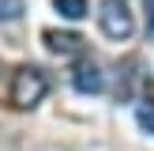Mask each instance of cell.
Here are the masks:
<instances>
[{"label":"cell","instance_id":"obj_8","mask_svg":"<svg viewBox=\"0 0 154 151\" xmlns=\"http://www.w3.org/2000/svg\"><path fill=\"white\" fill-rule=\"evenodd\" d=\"M143 11H147V34L154 38V0H143Z\"/></svg>","mask_w":154,"mask_h":151},{"label":"cell","instance_id":"obj_5","mask_svg":"<svg viewBox=\"0 0 154 151\" xmlns=\"http://www.w3.org/2000/svg\"><path fill=\"white\" fill-rule=\"evenodd\" d=\"M53 8H57L64 19H83V15L90 11V4H87V0H53Z\"/></svg>","mask_w":154,"mask_h":151},{"label":"cell","instance_id":"obj_2","mask_svg":"<svg viewBox=\"0 0 154 151\" xmlns=\"http://www.w3.org/2000/svg\"><path fill=\"white\" fill-rule=\"evenodd\" d=\"M98 23H102V34L113 38V42H124V38L132 34V27H135L124 0H102V8H98Z\"/></svg>","mask_w":154,"mask_h":151},{"label":"cell","instance_id":"obj_6","mask_svg":"<svg viewBox=\"0 0 154 151\" xmlns=\"http://www.w3.org/2000/svg\"><path fill=\"white\" fill-rule=\"evenodd\" d=\"M26 11V0H0V23H15Z\"/></svg>","mask_w":154,"mask_h":151},{"label":"cell","instance_id":"obj_7","mask_svg":"<svg viewBox=\"0 0 154 151\" xmlns=\"http://www.w3.org/2000/svg\"><path fill=\"white\" fill-rule=\"evenodd\" d=\"M135 121L143 132H154V102H139L135 106Z\"/></svg>","mask_w":154,"mask_h":151},{"label":"cell","instance_id":"obj_3","mask_svg":"<svg viewBox=\"0 0 154 151\" xmlns=\"http://www.w3.org/2000/svg\"><path fill=\"white\" fill-rule=\"evenodd\" d=\"M45 45H49V53H57V57H79L83 49H87V42H83L79 34H68V30H45Z\"/></svg>","mask_w":154,"mask_h":151},{"label":"cell","instance_id":"obj_1","mask_svg":"<svg viewBox=\"0 0 154 151\" xmlns=\"http://www.w3.org/2000/svg\"><path fill=\"white\" fill-rule=\"evenodd\" d=\"M45 91H49V79H45V72L34 68V64H23L19 72L11 76V106H19V110L38 106L45 98Z\"/></svg>","mask_w":154,"mask_h":151},{"label":"cell","instance_id":"obj_4","mask_svg":"<svg viewBox=\"0 0 154 151\" xmlns=\"http://www.w3.org/2000/svg\"><path fill=\"white\" fill-rule=\"evenodd\" d=\"M72 83H75V91H79V95H98V91L105 87V79H102V72H98V64H90V60H83V64L72 72Z\"/></svg>","mask_w":154,"mask_h":151}]
</instances>
